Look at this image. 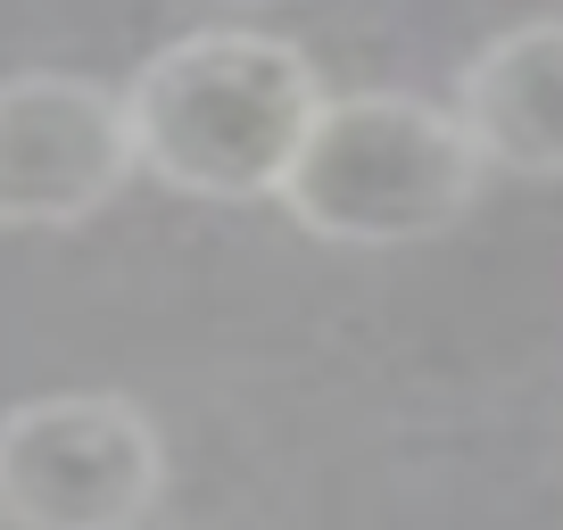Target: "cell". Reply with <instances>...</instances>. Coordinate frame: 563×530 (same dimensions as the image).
I'll use <instances>...</instances> for the list:
<instances>
[{"instance_id":"cell-1","label":"cell","mask_w":563,"mask_h":530,"mask_svg":"<svg viewBox=\"0 0 563 530\" xmlns=\"http://www.w3.org/2000/svg\"><path fill=\"white\" fill-rule=\"evenodd\" d=\"M117 100L141 175H158L183 199L241 208L282 191L323 108V84L299 42L257 25H199L141 58Z\"/></svg>"},{"instance_id":"cell-5","label":"cell","mask_w":563,"mask_h":530,"mask_svg":"<svg viewBox=\"0 0 563 530\" xmlns=\"http://www.w3.org/2000/svg\"><path fill=\"white\" fill-rule=\"evenodd\" d=\"M456 124L481 166L522 183H563V18H530L481 42L456 75Z\"/></svg>"},{"instance_id":"cell-3","label":"cell","mask_w":563,"mask_h":530,"mask_svg":"<svg viewBox=\"0 0 563 530\" xmlns=\"http://www.w3.org/2000/svg\"><path fill=\"white\" fill-rule=\"evenodd\" d=\"M166 489L158 423L117 389H58L0 415L9 530H141Z\"/></svg>"},{"instance_id":"cell-2","label":"cell","mask_w":563,"mask_h":530,"mask_svg":"<svg viewBox=\"0 0 563 530\" xmlns=\"http://www.w3.org/2000/svg\"><path fill=\"white\" fill-rule=\"evenodd\" d=\"M481 175L489 166L464 142L456 108L422 91H340L316 108L274 199L332 249H415L473 216Z\"/></svg>"},{"instance_id":"cell-4","label":"cell","mask_w":563,"mask_h":530,"mask_svg":"<svg viewBox=\"0 0 563 530\" xmlns=\"http://www.w3.org/2000/svg\"><path fill=\"white\" fill-rule=\"evenodd\" d=\"M124 100L91 75H0V224L9 232H67L91 224L133 183Z\"/></svg>"},{"instance_id":"cell-6","label":"cell","mask_w":563,"mask_h":530,"mask_svg":"<svg viewBox=\"0 0 563 530\" xmlns=\"http://www.w3.org/2000/svg\"><path fill=\"white\" fill-rule=\"evenodd\" d=\"M241 9H265V0H241Z\"/></svg>"}]
</instances>
